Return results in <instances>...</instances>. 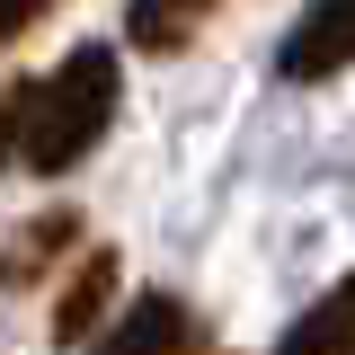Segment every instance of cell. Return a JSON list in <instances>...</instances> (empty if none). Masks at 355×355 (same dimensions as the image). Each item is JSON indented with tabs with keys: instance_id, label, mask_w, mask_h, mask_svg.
Here are the masks:
<instances>
[{
	"instance_id": "cell-1",
	"label": "cell",
	"mask_w": 355,
	"mask_h": 355,
	"mask_svg": "<svg viewBox=\"0 0 355 355\" xmlns=\"http://www.w3.org/2000/svg\"><path fill=\"white\" fill-rule=\"evenodd\" d=\"M116 53L107 44H71L62 53V71H44V80H18V160L44 178H62L71 160L98 151V133L116 125Z\"/></svg>"
},
{
	"instance_id": "cell-2",
	"label": "cell",
	"mask_w": 355,
	"mask_h": 355,
	"mask_svg": "<svg viewBox=\"0 0 355 355\" xmlns=\"http://www.w3.org/2000/svg\"><path fill=\"white\" fill-rule=\"evenodd\" d=\"M347 62H355V0H311L302 27L275 53V71H284V80H329V71H347Z\"/></svg>"
},
{
	"instance_id": "cell-3",
	"label": "cell",
	"mask_w": 355,
	"mask_h": 355,
	"mask_svg": "<svg viewBox=\"0 0 355 355\" xmlns=\"http://www.w3.org/2000/svg\"><path fill=\"white\" fill-rule=\"evenodd\" d=\"M98 355H187V302L178 293H133L125 320L98 338Z\"/></svg>"
},
{
	"instance_id": "cell-4",
	"label": "cell",
	"mask_w": 355,
	"mask_h": 355,
	"mask_svg": "<svg viewBox=\"0 0 355 355\" xmlns=\"http://www.w3.org/2000/svg\"><path fill=\"white\" fill-rule=\"evenodd\" d=\"M107 293H116V258H107V249H89V258L71 266V284H62V302H53V338H62V347H80L89 329H98V311H107Z\"/></svg>"
},
{
	"instance_id": "cell-5",
	"label": "cell",
	"mask_w": 355,
	"mask_h": 355,
	"mask_svg": "<svg viewBox=\"0 0 355 355\" xmlns=\"http://www.w3.org/2000/svg\"><path fill=\"white\" fill-rule=\"evenodd\" d=\"M275 355H355V284H338L329 302H311Z\"/></svg>"
},
{
	"instance_id": "cell-6",
	"label": "cell",
	"mask_w": 355,
	"mask_h": 355,
	"mask_svg": "<svg viewBox=\"0 0 355 355\" xmlns=\"http://www.w3.org/2000/svg\"><path fill=\"white\" fill-rule=\"evenodd\" d=\"M205 9H214V0H133V44L169 53V44H187V27H196Z\"/></svg>"
},
{
	"instance_id": "cell-7",
	"label": "cell",
	"mask_w": 355,
	"mask_h": 355,
	"mask_svg": "<svg viewBox=\"0 0 355 355\" xmlns=\"http://www.w3.org/2000/svg\"><path fill=\"white\" fill-rule=\"evenodd\" d=\"M53 249H71V214H44L36 231H27V240L0 258V284H36V266L53 258Z\"/></svg>"
},
{
	"instance_id": "cell-8",
	"label": "cell",
	"mask_w": 355,
	"mask_h": 355,
	"mask_svg": "<svg viewBox=\"0 0 355 355\" xmlns=\"http://www.w3.org/2000/svg\"><path fill=\"white\" fill-rule=\"evenodd\" d=\"M36 18H44V0H0V44H18Z\"/></svg>"
}]
</instances>
